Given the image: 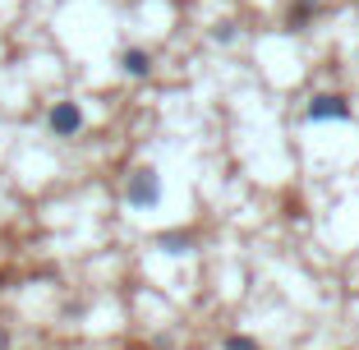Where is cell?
Here are the masks:
<instances>
[{"mask_svg":"<svg viewBox=\"0 0 359 350\" xmlns=\"http://www.w3.org/2000/svg\"><path fill=\"white\" fill-rule=\"evenodd\" d=\"M125 203L129 208H138V213H148V208H157L161 203V175L152 166H134L125 180Z\"/></svg>","mask_w":359,"mask_h":350,"instance_id":"1","label":"cell"},{"mask_svg":"<svg viewBox=\"0 0 359 350\" xmlns=\"http://www.w3.org/2000/svg\"><path fill=\"white\" fill-rule=\"evenodd\" d=\"M355 116V107H350V97L341 93H313L304 107V120L309 125H327V120H350Z\"/></svg>","mask_w":359,"mask_h":350,"instance_id":"2","label":"cell"},{"mask_svg":"<svg viewBox=\"0 0 359 350\" xmlns=\"http://www.w3.org/2000/svg\"><path fill=\"white\" fill-rule=\"evenodd\" d=\"M46 129H51L55 138H74L79 129H83V107H79V102H55V107L46 111Z\"/></svg>","mask_w":359,"mask_h":350,"instance_id":"3","label":"cell"},{"mask_svg":"<svg viewBox=\"0 0 359 350\" xmlns=\"http://www.w3.org/2000/svg\"><path fill=\"white\" fill-rule=\"evenodd\" d=\"M120 69H125L129 79H148L152 74V55L143 51V46H125V51H120Z\"/></svg>","mask_w":359,"mask_h":350,"instance_id":"4","label":"cell"},{"mask_svg":"<svg viewBox=\"0 0 359 350\" xmlns=\"http://www.w3.org/2000/svg\"><path fill=\"white\" fill-rule=\"evenodd\" d=\"M157 249H161V254H189V249H194V231H161L157 235Z\"/></svg>","mask_w":359,"mask_h":350,"instance_id":"5","label":"cell"},{"mask_svg":"<svg viewBox=\"0 0 359 350\" xmlns=\"http://www.w3.org/2000/svg\"><path fill=\"white\" fill-rule=\"evenodd\" d=\"M318 10H323V0H295V5H290V14H285V32H299Z\"/></svg>","mask_w":359,"mask_h":350,"instance_id":"6","label":"cell"},{"mask_svg":"<svg viewBox=\"0 0 359 350\" xmlns=\"http://www.w3.org/2000/svg\"><path fill=\"white\" fill-rule=\"evenodd\" d=\"M222 350H263L254 337H244V332H231V337L222 341Z\"/></svg>","mask_w":359,"mask_h":350,"instance_id":"7","label":"cell"},{"mask_svg":"<svg viewBox=\"0 0 359 350\" xmlns=\"http://www.w3.org/2000/svg\"><path fill=\"white\" fill-rule=\"evenodd\" d=\"M212 42L231 46V42H235V23H217V28H212Z\"/></svg>","mask_w":359,"mask_h":350,"instance_id":"8","label":"cell"},{"mask_svg":"<svg viewBox=\"0 0 359 350\" xmlns=\"http://www.w3.org/2000/svg\"><path fill=\"white\" fill-rule=\"evenodd\" d=\"M0 350H10V332L5 328H0Z\"/></svg>","mask_w":359,"mask_h":350,"instance_id":"9","label":"cell"}]
</instances>
